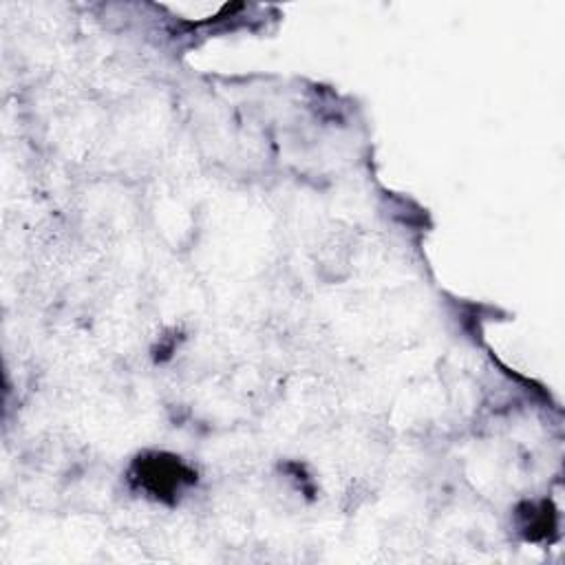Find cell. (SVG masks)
<instances>
[{"mask_svg": "<svg viewBox=\"0 0 565 565\" xmlns=\"http://www.w3.org/2000/svg\"><path fill=\"white\" fill-rule=\"evenodd\" d=\"M142 466L144 484L157 495L170 493V490L179 488L181 482H190V479H193V475H190L184 466H179L177 462H166L164 457H155L153 462H144Z\"/></svg>", "mask_w": 565, "mask_h": 565, "instance_id": "1", "label": "cell"}]
</instances>
